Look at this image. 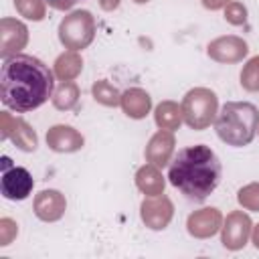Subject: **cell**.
<instances>
[{"instance_id":"6da1fadb","label":"cell","mask_w":259,"mask_h":259,"mask_svg":"<svg viewBox=\"0 0 259 259\" xmlns=\"http://www.w3.org/2000/svg\"><path fill=\"white\" fill-rule=\"evenodd\" d=\"M55 91V75L32 55H12L0 69V99L16 113H28L49 101Z\"/></svg>"},{"instance_id":"5b68a950","label":"cell","mask_w":259,"mask_h":259,"mask_svg":"<svg viewBox=\"0 0 259 259\" xmlns=\"http://www.w3.org/2000/svg\"><path fill=\"white\" fill-rule=\"evenodd\" d=\"M53 2H57V0H53ZM67 4H73V2H77V0H65Z\"/></svg>"},{"instance_id":"277c9868","label":"cell","mask_w":259,"mask_h":259,"mask_svg":"<svg viewBox=\"0 0 259 259\" xmlns=\"http://www.w3.org/2000/svg\"><path fill=\"white\" fill-rule=\"evenodd\" d=\"M34 180L32 174L22 168L12 164L6 156L2 158V178H0V192L6 200H24L32 192Z\"/></svg>"},{"instance_id":"7a4b0ae2","label":"cell","mask_w":259,"mask_h":259,"mask_svg":"<svg viewBox=\"0 0 259 259\" xmlns=\"http://www.w3.org/2000/svg\"><path fill=\"white\" fill-rule=\"evenodd\" d=\"M223 166L214 150L206 144H194L178 150L168 166V180L188 200H206L221 184Z\"/></svg>"},{"instance_id":"3957f363","label":"cell","mask_w":259,"mask_h":259,"mask_svg":"<svg viewBox=\"0 0 259 259\" xmlns=\"http://www.w3.org/2000/svg\"><path fill=\"white\" fill-rule=\"evenodd\" d=\"M214 130L227 146L243 148L259 130V109L249 101H227L214 119Z\"/></svg>"}]
</instances>
